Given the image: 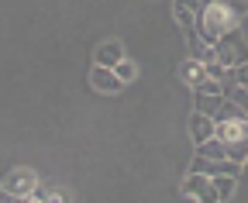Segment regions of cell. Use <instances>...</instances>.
Returning <instances> with one entry per match:
<instances>
[{
	"mask_svg": "<svg viewBox=\"0 0 248 203\" xmlns=\"http://www.w3.org/2000/svg\"><path fill=\"white\" fill-rule=\"evenodd\" d=\"M210 183H214V200H234V193H238V176L234 172H217V176H210Z\"/></svg>",
	"mask_w": 248,
	"mask_h": 203,
	"instance_id": "obj_11",
	"label": "cell"
},
{
	"mask_svg": "<svg viewBox=\"0 0 248 203\" xmlns=\"http://www.w3.org/2000/svg\"><path fill=\"white\" fill-rule=\"evenodd\" d=\"M179 193H183V200L210 203V200H214V183H210V176H207V172H190V176L183 179Z\"/></svg>",
	"mask_w": 248,
	"mask_h": 203,
	"instance_id": "obj_4",
	"label": "cell"
},
{
	"mask_svg": "<svg viewBox=\"0 0 248 203\" xmlns=\"http://www.w3.org/2000/svg\"><path fill=\"white\" fill-rule=\"evenodd\" d=\"M90 86H93V90H97V93H121V76L110 69V66H97V62H93V72H90Z\"/></svg>",
	"mask_w": 248,
	"mask_h": 203,
	"instance_id": "obj_6",
	"label": "cell"
},
{
	"mask_svg": "<svg viewBox=\"0 0 248 203\" xmlns=\"http://www.w3.org/2000/svg\"><path fill=\"white\" fill-rule=\"evenodd\" d=\"M238 31H241V35H245V42H248V14L241 17V24H238Z\"/></svg>",
	"mask_w": 248,
	"mask_h": 203,
	"instance_id": "obj_14",
	"label": "cell"
},
{
	"mask_svg": "<svg viewBox=\"0 0 248 203\" xmlns=\"http://www.w3.org/2000/svg\"><path fill=\"white\" fill-rule=\"evenodd\" d=\"M241 17H245V14H241L238 7L224 4V0H207V4H203V14H200V21H197V31H200L203 38L217 42L221 35L234 31V28L241 24Z\"/></svg>",
	"mask_w": 248,
	"mask_h": 203,
	"instance_id": "obj_1",
	"label": "cell"
},
{
	"mask_svg": "<svg viewBox=\"0 0 248 203\" xmlns=\"http://www.w3.org/2000/svg\"><path fill=\"white\" fill-rule=\"evenodd\" d=\"M203 4L207 0H172V17H176V24L183 28V31L197 28L200 14H203Z\"/></svg>",
	"mask_w": 248,
	"mask_h": 203,
	"instance_id": "obj_5",
	"label": "cell"
},
{
	"mask_svg": "<svg viewBox=\"0 0 248 203\" xmlns=\"http://www.w3.org/2000/svg\"><path fill=\"white\" fill-rule=\"evenodd\" d=\"M241 179H248V155L241 159Z\"/></svg>",
	"mask_w": 248,
	"mask_h": 203,
	"instance_id": "obj_15",
	"label": "cell"
},
{
	"mask_svg": "<svg viewBox=\"0 0 248 203\" xmlns=\"http://www.w3.org/2000/svg\"><path fill=\"white\" fill-rule=\"evenodd\" d=\"M176 76L183 86H190V90H197V86H203L210 76H207V62H197V59H186L176 66Z\"/></svg>",
	"mask_w": 248,
	"mask_h": 203,
	"instance_id": "obj_7",
	"label": "cell"
},
{
	"mask_svg": "<svg viewBox=\"0 0 248 203\" xmlns=\"http://www.w3.org/2000/svg\"><path fill=\"white\" fill-rule=\"evenodd\" d=\"M193 103H197V110H200V114H207V117H214V121H217V114H221V107H224V93L193 90Z\"/></svg>",
	"mask_w": 248,
	"mask_h": 203,
	"instance_id": "obj_10",
	"label": "cell"
},
{
	"mask_svg": "<svg viewBox=\"0 0 248 203\" xmlns=\"http://www.w3.org/2000/svg\"><path fill=\"white\" fill-rule=\"evenodd\" d=\"M0 186H4L14 200H28V196H31V189L38 186V176H35V169H24V165H21V169H11Z\"/></svg>",
	"mask_w": 248,
	"mask_h": 203,
	"instance_id": "obj_3",
	"label": "cell"
},
{
	"mask_svg": "<svg viewBox=\"0 0 248 203\" xmlns=\"http://www.w3.org/2000/svg\"><path fill=\"white\" fill-rule=\"evenodd\" d=\"M121 59H124V45H121L117 38H107V42L97 48V55H93V62H97V66H110V69H114Z\"/></svg>",
	"mask_w": 248,
	"mask_h": 203,
	"instance_id": "obj_12",
	"label": "cell"
},
{
	"mask_svg": "<svg viewBox=\"0 0 248 203\" xmlns=\"http://www.w3.org/2000/svg\"><path fill=\"white\" fill-rule=\"evenodd\" d=\"M114 72H117V76H121V83H131V79H135V76H138V66H135V62H131V59H128V55H124V59H121V62H117V66H114Z\"/></svg>",
	"mask_w": 248,
	"mask_h": 203,
	"instance_id": "obj_13",
	"label": "cell"
},
{
	"mask_svg": "<svg viewBox=\"0 0 248 203\" xmlns=\"http://www.w3.org/2000/svg\"><path fill=\"white\" fill-rule=\"evenodd\" d=\"M190 59H197V62H214L217 59V45L210 42V38H203L197 28H190Z\"/></svg>",
	"mask_w": 248,
	"mask_h": 203,
	"instance_id": "obj_8",
	"label": "cell"
},
{
	"mask_svg": "<svg viewBox=\"0 0 248 203\" xmlns=\"http://www.w3.org/2000/svg\"><path fill=\"white\" fill-rule=\"evenodd\" d=\"M7 200H14V196H11V193H7L4 186H0V203H7Z\"/></svg>",
	"mask_w": 248,
	"mask_h": 203,
	"instance_id": "obj_16",
	"label": "cell"
},
{
	"mask_svg": "<svg viewBox=\"0 0 248 203\" xmlns=\"http://www.w3.org/2000/svg\"><path fill=\"white\" fill-rule=\"evenodd\" d=\"M214 45H217V62H221L224 69H234V66H241L248 59V42H245V35L238 31V28L228 31V35H221Z\"/></svg>",
	"mask_w": 248,
	"mask_h": 203,
	"instance_id": "obj_2",
	"label": "cell"
},
{
	"mask_svg": "<svg viewBox=\"0 0 248 203\" xmlns=\"http://www.w3.org/2000/svg\"><path fill=\"white\" fill-rule=\"evenodd\" d=\"M214 131H217L214 117H207V114H200V110L190 117V138H193V145H203L207 138H214Z\"/></svg>",
	"mask_w": 248,
	"mask_h": 203,
	"instance_id": "obj_9",
	"label": "cell"
}]
</instances>
